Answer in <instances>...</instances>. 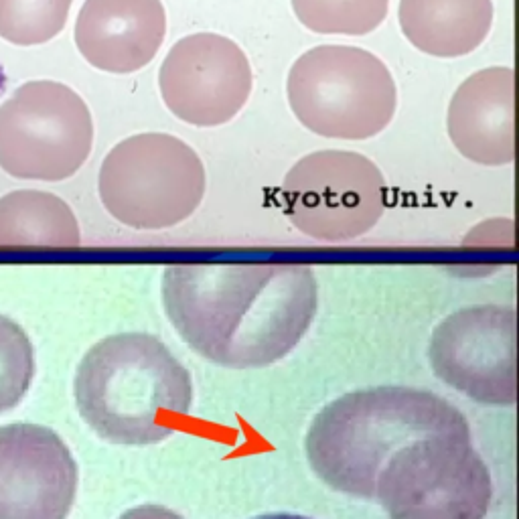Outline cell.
I'll use <instances>...</instances> for the list:
<instances>
[{"instance_id": "cell-1", "label": "cell", "mask_w": 519, "mask_h": 519, "mask_svg": "<svg viewBox=\"0 0 519 519\" xmlns=\"http://www.w3.org/2000/svg\"><path fill=\"white\" fill-rule=\"evenodd\" d=\"M163 305L201 357L256 369L299 345L317 315L319 286L305 264H171L163 274Z\"/></svg>"}, {"instance_id": "cell-2", "label": "cell", "mask_w": 519, "mask_h": 519, "mask_svg": "<svg viewBox=\"0 0 519 519\" xmlns=\"http://www.w3.org/2000/svg\"><path fill=\"white\" fill-rule=\"evenodd\" d=\"M434 434H471L467 418L444 398L416 388L382 386L345 394L325 406L307 434V457L331 489L372 499L388 459Z\"/></svg>"}, {"instance_id": "cell-3", "label": "cell", "mask_w": 519, "mask_h": 519, "mask_svg": "<svg viewBox=\"0 0 519 519\" xmlns=\"http://www.w3.org/2000/svg\"><path fill=\"white\" fill-rule=\"evenodd\" d=\"M73 394L88 426L126 447L163 442L183 426L193 406L187 367L148 333L98 341L78 367Z\"/></svg>"}, {"instance_id": "cell-4", "label": "cell", "mask_w": 519, "mask_h": 519, "mask_svg": "<svg viewBox=\"0 0 519 519\" xmlns=\"http://www.w3.org/2000/svg\"><path fill=\"white\" fill-rule=\"evenodd\" d=\"M286 96L294 118L333 140H367L384 132L398 108L388 65L353 45H319L288 71Z\"/></svg>"}, {"instance_id": "cell-5", "label": "cell", "mask_w": 519, "mask_h": 519, "mask_svg": "<svg viewBox=\"0 0 519 519\" xmlns=\"http://www.w3.org/2000/svg\"><path fill=\"white\" fill-rule=\"evenodd\" d=\"M207 175L195 148L167 132L124 138L106 155L98 193L106 211L134 230H167L203 201Z\"/></svg>"}, {"instance_id": "cell-6", "label": "cell", "mask_w": 519, "mask_h": 519, "mask_svg": "<svg viewBox=\"0 0 519 519\" xmlns=\"http://www.w3.org/2000/svg\"><path fill=\"white\" fill-rule=\"evenodd\" d=\"M374 497L390 519H485L493 483L471 434H434L388 459Z\"/></svg>"}, {"instance_id": "cell-7", "label": "cell", "mask_w": 519, "mask_h": 519, "mask_svg": "<svg viewBox=\"0 0 519 519\" xmlns=\"http://www.w3.org/2000/svg\"><path fill=\"white\" fill-rule=\"evenodd\" d=\"M92 146V112L65 84L27 82L0 104V169L15 179L65 181L84 167Z\"/></svg>"}, {"instance_id": "cell-8", "label": "cell", "mask_w": 519, "mask_h": 519, "mask_svg": "<svg viewBox=\"0 0 519 519\" xmlns=\"http://www.w3.org/2000/svg\"><path fill=\"white\" fill-rule=\"evenodd\" d=\"M388 185L380 167L351 151H317L284 177L282 203L290 224L319 242L361 238L380 221Z\"/></svg>"}, {"instance_id": "cell-9", "label": "cell", "mask_w": 519, "mask_h": 519, "mask_svg": "<svg viewBox=\"0 0 519 519\" xmlns=\"http://www.w3.org/2000/svg\"><path fill=\"white\" fill-rule=\"evenodd\" d=\"M436 378L487 406L517 400V313L511 307H467L444 319L430 337Z\"/></svg>"}, {"instance_id": "cell-10", "label": "cell", "mask_w": 519, "mask_h": 519, "mask_svg": "<svg viewBox=\"0 0 519 519\" xmlns=\"http://www.w3.org/2000/svg\"><path fill=\"white\" fill-rule=\"evenodd\" d=\"M254 73L244 49L217 33L179 39L159 69L165 106L179 120L213 128L234 120L246 106Z\"/></svg>"}, {"instance_id": "cell-11", "label": "cell", "mask_w": 519, "mask_h": 519, "mask_svg": "<svg viewBox=\"0 0 519 519\" xmlns=\"http://www.w3.org/2000/svg\"><path fill=\"white\" fill-rule=\"evenodd\" d=\"M78 493V465L51 428L0 426V519H67Z\"/></svg>"}, {"instance_id": "cell-12", "label": "cell", "mask_w": 519, "mask_h": 519, "mask_svg": "<svg viewBox=\"0 0 519 519\" xmlns=\"http://www.w3.org/2000/svg\"><path fill=\"white\" fill-rule=\"evenodd\" d=\"M165 35L163 0H86L73 31L82 57L92 67L116 76L151 63Z\"/></svg>"}, {"instance_id": "cell-13", "label": "cell", "mask_w": 519, "mask_h": 519, "mask_svg": "<svg viewBox=\"0 0 519 519\" xmlns=\"http://www.w3.org/2000/svg\"><path fill=\"white\" fill-rule=\"evenodd\" d=\"M447 132L471 163L503 167L515 161V71L509 65L481 69L455 92Z\"/></svg>"}, {"instance_id": "cell-14", "label": "cell", "mask_w": 519, "mask_h": 519, "mask_svg": "<svg viewBox=\"0 0 519 519\" xmlns=\"http://www.w3.org/2000/svg\"><path fill=\"white\" fill-rule=\"evenodd\" d=\"M493 0H400L398 23L422 53L455 59L479 49L493 27Z\"/></svg>"}, {"instance_id": "cell-15", "label": "cell", "mask_w": 519, "mask_h": 519, "mask_svg": "<svg viewBox=\"0 0 519 519\" xmlns=\"http://www.w3.org/2000/svg\"><path fill=\"white\" fill-rule=\"evenodd\" d=\"M80 242L78 217L57 195L21 189L0 197V246L76 248Z\"/></svg>"}, {"instance_id": "cell-16", "label": "cell", "mask_w": 519, "mask_h": 519, "mask_svg": "<svg viewBox=\"0 0 519 519\" xmlns=\"http://www.w3.org/2000/svg\"><path fill=\"white\" fill-rule=\"evenodd\" d=\"M296 19L319 35L361 37L388 17L390 0H290Z\"/></svg>"}, {"instance_id": "cell-17", "label": "cell", "mask_w": 519, "mask_h": 519, "mask_svg": "<svg viewBox=\"0 0 519 519\" xmlns=\"http://www.w3.org/2000/svg\"><path fill=\"white\" fill-rule=\"evenodd\" d=\"M73 0H0V39L35 47L55 39L67 25Z\"/></svg>"}, {"instance_id": "cell-18", "label": "cell", "mask_w": 519, "mask_h": 519, "mask_svg": "<svg viewBox=\"0 0 519 519\" xmlns=\"http://www.w3.org/2000/svg\"><path fill=\"white\" fill-rule=\"evenodd\" d=\"M35 376V349L13 319L0 315V414L15 408Z\"/></svg>"}, {"instance_id": "cell-19", "label": "cell", "mask_w": 519, "mask_h": 519, "mask_svg": "<svg viewBox=\"0 0 519 519\" xmlns=\"http://www.w3.org/2000/svg\"><path fill=\"white\" fill-rule=\"evenodd\" d=\"M118 519H183V517L179 513H175L173 509H167L163 505L146 503V505H138V507L128 509Z\"/></svg>"}, {"instance_id": "cell-20", "label": "cell", "mask_w": 519, "mask_h": 519, "mask_svg": "<svg viewBox=\"0 0 519 519\" xmlns=\"http://www.w3.org/2000/svg\"><path fill=\"white\" fill-rule=\"evenodd\" d=\"M254 519H309V517L294 515V513H266V515H260V517H254Z\"/></svg>"}]
</instances>
